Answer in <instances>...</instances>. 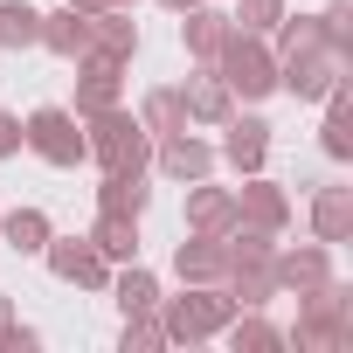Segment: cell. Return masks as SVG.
<instances>
[{
    "label": "cell",
    "instance_id": "6da1fadb",
    "mask_svg": "<svg viewBox=\"0 0 353 353\" xmlns=\"http://www.w3.org/2000/svg\"><path fill=\"white\" fill-rule=\"evenodd\" d=\"M270 35H277V42H270V49H277V90H291V97H305V104L325 97V90L346 77V63H353L346 49H332V42L319 35V14H284Z\"/></svg>",
    "mask_w": 353,
    "mask_h": 353
},
{
    "label": "cell",
    "instance_id": "7a4b0ae2",
    "mask_svg": "<svg viewBox=\"0 0 353 353\" xmlns=\"http://www.w3.org/2000/svg\"><path fill=\"white\" fill-rule=\"evenodd\" d=\"M222 83H229V97H243V104H263L270 90H277V49H270V35H243V28H229V42L215 49V63H208Z\"/></svg>",
    "mask_w": 353,
    "mask_h": 353
},
{
    "label": "cell",
    "instance_id": "3957f363",
    "mask_svg": "<svg viewBox=\"0 0 353 353\" xmlns=\"http://www.w3.org/2000/svg\"><path fill=\"white\" fill-rule=\"evenodd\" d=\"M222 291L243 305H270L277 298V236H256V229H229V270H222Z\"/></svg>",
    "mask_w": 353,
    "mask_h": 353
},
{
    "label": "cell",
    "instance_id": "277c9868",
    "mask_svg": "<svg viewBox=\"0 0 353 353\" xmlns=\"http://www.w3.org/2000/svg\"><path fill=\"white\" fill-rule=\"evenodd\" d=\"M291 339H298V353H339V346H353V298H346V284L325 277L319 291H305Z\"/></svg>",
    "mask_w": 353,
    "mask_h": 353
},
{
    "label": "cell",
    "instance_id": "5b68a950",
    "mask_svg": "<svg viewBox=\"0 0 353 353\" xmlns=\"http://www.w3.org/2000/svg\"><path fill=\"white\" fill-rule=\"evenodd\" d=\"M83 159H97L104 173H111V166H145V159H152V132L139 125V111L111 104V111L83 118Z\"/></svg>",
    "mask_w": 353,
    "mask_h": 353
},
{
    "label": "cell",
    "instance_id": "8992f818",
    "mask_svg": "<svg viewBox=\"0 0 353 353\" xmlns=\"http://www.w3.org/2000/svg\"><path fill=\"white\" fill-rule=\"evenodd\" d=\"M236 319V298L222 291V284H188L181 298H159V325H166V339H215L222 325Z\"/></svg>",
    "mask_w": 353,
    "mask_h": 353
},
{
    "label": "cell",
    "instance_id": "52a82bcc",
    "mask_svg": "<svg viewBox=\"0 0 353 353\" xmlns=\"http://www.w3.org/2000/svg\"><path fill=\"white\" fill-rule=\"evenodd\" d=\"M21 145L35 159H49V166H77L83 159V118L70 104H42V111L21 118Z\"/></svg>",
    "mask_w": 353,
    "mask_h": 353
},
{
    "label": "cell",
    "instance_id": "ba28073f",
    "mask_svg": "<svg viewBox=\"0 0 353 353\" xmlns=\"http://www.w3.org/2000/svg\"><path fill=\"white\" fill-rule=\"evenodd\" d=\"M42 263H49L63 284H77V291H104V284H111V263L97 256L90 236H49V243H42Z\"/></svg>",
    "mask_w": 353,
    "mask_h": 353
},
{
    "label": "cell",
    "instance_id": "9c48e42d",
    "mask_svg": "<svg viewBox=\"0 0 353 353\" xmlns=\"http://www.w3.org/2000/svg\"><path fill=\"white\" fill-rule=\"evenodd\" d=\"M284 222H291V194L277 181H263V173H243V188H236V229L284 236Z\"/></svg>",
    "mask_w": 353,
    "mask_h": 353
},
{
    "label": "cell",
    "instance_id": "30bf717a",
    "mask_svg": "<svg viewBox=\"0 0 353 353\" xmlns=\"http://www.w3.org/2000/svg\"><path fill=\"white\" fill-rule=\"evenodd\" d=\"M152 166L166 173V181H208V173H215V145H208V139H194V132L181 125V132L152 139Z\"/></svg>",
    "mask_w": 353,
    "mask_h": 353
},
{
    "label": "cell",
    "instance_id": "8fae6325",
    "mask_svg": "<svg viewBox=\"0 0 353 353\" xmlns=\"http://www.w3.org/2000/svg\"><path fill=\"white\" fill-rule=\"evenodd\" d=\"M215 159H229L236 173H263V159H270V125L263 118H222V152Z\"/></svg>",
    "mask_w": 353,
    "mask_h": 353
},
{
    "label": "cell",
    "instance_id": "7c38bea8",
    "mask_svg": "<svg viewBox=\"0 0 353 353\" xmlns=\"http://www.w3.org/2000/svg\"><path fill=\"white\" fill-rule=\"evenodd\" d=\"M332 277V243H298V250H277V291H319Z\"/></svg>",
    "mask_w": 353,
    "mask_h": 353
},
{
    "label": "cell",
    "instance_id": "4fadbf2b",
    "mask_svg": "<svg viewBox=\"0 0 353 353\" xmlns=\"http://www.w3.org/2000/svg\"><path fill=\"white\" fill-rule=\"evenodd\" d=\"M173 270H181V284H222L229 270V236H188L181 250H173Z\"/></svg>",
    "mask_w": 353,
    "mask_h": 353
},
{
    "label": "cell",
    "instance_id": "5bb4252c",
    "mask_svg": "<svg viewBox=\"0 0 353 353\" xmlns=\"http://www.w3.org/2000/svg\"><path fill=\"white\" fill-rule=\"evenodd\" d=\"M188 229H201V236H229V229H236V188L188 181Z\"/></svg>",
    "mask_w": 353,
    "mask_h": 353
},
{
    "label": "cell",
    "instance_id": "9a60e30c",
    "mask_svg": "<svg viewBox=\"0 0 353 353\" xmlns=\"http://www.w3.org/2000/svg\"><path fill=\"white\" fill-rule=\"evenodd\" d=\"M35 49H49V56H63V63H83V56H90V14H77V8H63V14H42V35H35Z\"/></svg>",
    "mask_w": 353,
    "mask_h": 353
},
{
    "label": "cell",
    "instance_id": "2e32d148",
    "mask_svg": "<svg viewBox=\"0 0 353 353\" xmlns=\"http://www.w3.org/2000/svg\"><path fill=\"white\" fill-rule=\"evenodd\" d=\"M181 104H188V125H222L229 111H236V97H229V83L201 63V77H188L181 83Z\"/></svg>",
    "mask_w": 353,
    "mask_h": 353
},
{
    "label": "cell",
    "instance_id": "e0dca14e",
    "mask_svg": "<svg viewBox=\"0 0 353 353\" xmlns=\"http://www.w3.org/2000/svg\"><path fill=\"white\" fill-rule=\"evenodd\" d=\"M325 125H319V145H325V159H353V83L339 77L325 97Z\"/></svg>",
    "mask_w": 353,
    "mask_h": 353
},
{
    "label": "cell",
    "instance_id": "ac0fdd59",
    "mask_svg": "<svg viewBox=\"0 0 353 353\" xmlns=\"http://www.w3.org/2000/svg\"><path fill=\"white\" fill-rule=\"evenodd\" d=\"M111 298H118V312L132 319V312H159V277L132 256V263H111V284H104Z\"/></svg>",
    "mask_w": 353,
    "mask_h": 353
},
{
    "label": "cell",
    "instance_id": "d6986e66",
    "mask_svg": "<svg viewBox=\"0 0 353 353\" xmlns=\"http://www.w3.org/2000/svg\"><path fill=\"white\" fill-rule=\"evenodd\" d=\"M145 201H152L145 166H111L104 188H97V208H104V215H145Z\"/></svg>",
    "mask_w": 353,
    "mask_h": 353
},
{
    "label": "cell",
    "instance_id": "ffe728a7",
    "mask_svg": "<svg viewBox=\"0 0 353 353\" xmlns=\"http://www.w3.org/2000/svg\"><path fill=\"white\" fill-rule=\"evenodd\" d=\"M312 236L319 243H353V188H319L312 194Z\"/></svg>",
    "mask_w": 353,
    "mask_h": 353
},
{
    "label": "cell",
    "instance_id": "44dd1931",
    "mask_svg": "<svg viewBox=\"0 0 353 353\" xmlns=\"http://www.w3.org/2000/svg\"><path fill=\"white\" fill-rule=\"evenodd\" d=\"M90 49L132 63V56H139V21H132V8H104V14H90Z\"/></svg>",
    "mask_w": 353,
    "mask_h": 353
},
{
    "label": "cell",
    "instance_id": "7402d4cb",
    "mask_svg": "<svg viewBox=\"0 0 353 353\" xmlns=\"http://www.w3.org/2000/svg\"><path fill=\"white\" fill-rule=\"evenodd\" d=\"M222 42H229V14H215V8H188V14H181V49H188L194 63H215Z\"/></svg>",
    "mask_w": 353,
    "mask_h": 353
},
{
    "label": "cell",
    "instance_id": "603a6c76",
    "mask_svg": "<svg viewBox=\"0 0 353 353\" xmlns=\"http://www.w3.org/2000/svg\"><path fill=\"white\" fill-rule=\"evenodd\" d=\"M90 243H97L104 263H132V256H139V215H104V208H97Z\"/></svg>",
    "mask_w": 353,
    "mask_h": 353
},
{
    "label": "cell",
    "instance_id": "cb8c5ba5",
    "mask_svg": "<svg viewBox=\"0 0 353 353\" xmlns=\"http://www.w3.org/2000/svg\"><path fill=\"white\" fill-rule=\"evenodd\" d=\"M222 332H229V346H236V353H277V346H284V332L263 319V305H243Z\"/></svg>",
    "mask_w": 353,
    "mask_h": 353
},
{
    "label": "cell",
    "instance_id": "d4e9b609",
    "mask_svg": "<svg viewBox=\"0 0 353 353\" xmlns=\"http://www.w3.org/2000/svg\"><path fill=\"white\" fill-rule=\"evenodd\" d=\"M139 125H145L152 139L181 132V125H188V104H181V90H173V83H152V90L139 97Z\"/></svg>",
    "mask_w": 353,
    "mask_h": 353
},
{
    "label": "cell",
    "instance_id": "484cf974",
    "mask_svg": "<svg viewBox=\"0 0 353 353\" xmlns=\"http://www.w3.org/2000/svg\"><path fill=\"white\" fill-rule=\"evenodd\" d=\"M49 236H56V222H49L42 208H14V215H0V243L21 250V256H42Z\"/></svg>",
    "mask_w": 353,
    "mask_h": 353
},
{
    "label": "cell",
    "instance_id": "4316f807",
    "mask_svg": "<svg viewBox=\"0 0 353 353\" xmlns=\"http://www.w3.org/2000/svg\"><path fill=\"white\" fill-rule=\"evenodd\" d=\"M42 35V8H28V0H0V49H35Z\"/></svg>",
    "mask_w": 353,
    "mask_h": 353
},
{
    "label": "cell",
    "instance_id": "83f0119b",
    "mask_svg": "<svg viewBox=\"0 0 353 353\" xmlns=\"http://www.w3.org/2000/svg\"><path fill=\"white\" fill-rule=\"evenodd\" d=\"M118 346H125V353H159V346H166L159 312H132V319H125V332H118Z\"/></svg>",
    "mask_w": 353,
    "mask_h": 353
},
{
    "label": "cell",
    "instance_id": "f1b7e54d",
    "mask_svg": "<svg viewBox=\"0 0 353 353\" xmlns=\"http://www.w3.org/2000/svg\"><path fill=\"white\" fill-rule=\"evenodd\" d=\"M284 21V0H236V14H229V28H243V35H270Z\"/></svg>",
    "mask_w": 353,
    "mask_h": 353
},
{
    "label": "cell",
    "instance_id": "f546056e",
    "mask_svg": "<svg viewBox=\"0 0 353 353\" xmlns=\"http://www.w3.org/2000/svg\"><path fill=\"white\" fill-rule=\"evenodd\" d=\"M319 35H325L332 49H346V56H353V8H346V0H332V8L319 14Z\"/></svg>",
    "mask_w": 353,
    "mask_h": 353
},
{
    "label": "cell",
    "instance_id": "4dcf8cb0",
    "mask_svg": "<svg viewBox=\"0 0 353 353\" xmlns=\"http://www.w3.org/2000/svg\"><path fill=\"white\" fill-rule=\"evenodd\" d=\"M35 346H42V339H35L28 325H14V319L0 325V353H35Z\"/></svg>",
    "mask_w": 353,
    "mask_h": 353
},
{
    "label": "cell",
    "instance_id": "1f68e13d",
    "mask_svg": "<svg viewBox=\"0 0 353 353\" xmlns=\"http://www.w3.org/2000/svg\"><path fill=\"white\" fill-rule=\"evenodd\" d=\"M14 152H21V118L0 111V159H14Z\"/></svg>",
    "mask_w": 353,
    "mask_h": 353
},
{
    "label": "cell",
    "instance_id": "d6a6232c",
    "mask_svg": "<svg viewBox=\"0 0 353 353\" xmlns=\"http://www.w3.org/2000/svg\"><path fill=\"white\" fill-rule=\"evenodd\" d=\"M77 14H104V8H118V0H70Z\"/></svg>",
    "mask_w": 353,
    "mask_h": 353
},
{
    "label": "cell",
    "instance_id": "836d02e7",
    "mask_svg": "<svg viewBox=\"0 0 353 353\" xmlns=\"http://www.w3.org/2000/svg\"><path fill=\"white\" fill-rule=\"evenodd\" d=\"M159 8H173V14H188V8H201V0H159Z\"/></svg>",
    "mask_w": 353,
    "mask_h": 353
},
{
    "label": "cell",
    "instance_id": "e575fe53",
    "mask_svg": "<svg viewBox=\"0 0 353 353\" xmlns=\"http://www.w3.org/2000/svg\"><path fill=\"white\" fill-rule=\"evenodd\" d=\"M118 8H132V0H118Z\"/></svg>",
    "mask_w": 353,
    "mask_h": 353
}]
</instances>
